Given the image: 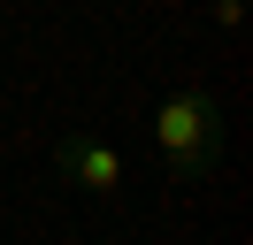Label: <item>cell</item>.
Masks as SVG:
<instances>
[{
    "mask_svg": "<svg viewBox=\"0 0 253 245\" xmlns=\"http://www.w3.org/2000/svg\"><path fill=\"white\" fill-rule=\"evenodd\" d=\"M154 153L169 168V184H207L215 176V161H222V100L200 77H184L154 107Z\"/></svg>",
    "mask_w": 253,
    "mask_h": 245,
    "instance_id": "obj_1",
    "label": "cell"
},
{
    "mask_svg": "<svg viewBox=\"0 0 253 245\" xmlns=\"http://www.w3.org/2000/svg\"><path fill=\"white\" fill-rule=\"evenodd\" d=\"M54 168H62V184H77V192H92V199L123 192V153H115L108 138H92V130L54 138Z\"/></svg>",
    "mask_w": 253,
    "mask_h": 245,
    "instance_id": "obj_2",
    "label": "cell"
}]
</instances>
